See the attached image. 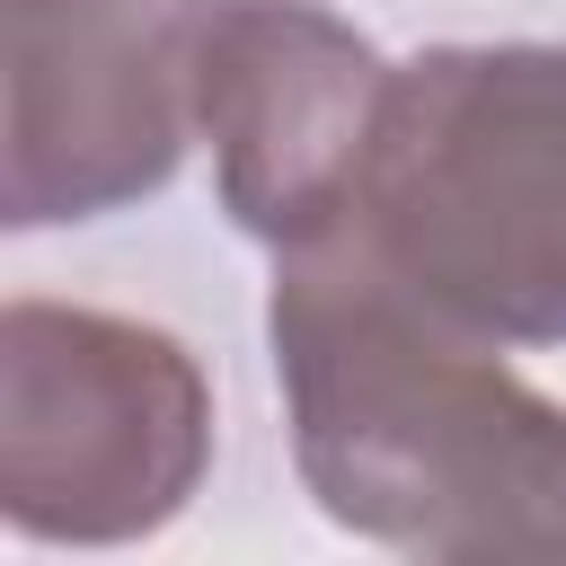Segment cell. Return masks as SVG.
Instances as JSON below:
<instances>
[{
    "label": "cell",
    "instance_id": "1",
    "mask_svg": "<svg viewBox=\"0 0 566 566\" xmlns=\"http://www.w3.org/2000/svg\"><path fill=\"white\" fill-rule=\"evenodd\" d=\"M265 336L327 522L416 557H566V407L442 318L354 212L274 248Z\"/></svg>",
    "mask_w": 566,
    "mask_h": 566
},
{
    "label": "cell",
    "instance_id": "2",
    "mask_svg": "<svg viewBox=\"0 0 566 566\" xmlns=\"http://www.w3.org/2000/svg\"><path fill=\"white\" fill-rule=\"evenodd\" d=\"M354 230L442 318L495 345H566V44L398 62Z\"/></svg>",
    "mask_w": 566,
    "mask_h": 566
},
{
    "label": "cell",
    "instance_id": "3",
    "mask_svg": "<svg viewBox=\"0 0 566 566\" xmlns=\"http://www.w3.org/2000/svg\"><path fill=\"white\" fill-rule=\"evenodd\" d=\"M212 469L203 363L115 310H0V513L44 548H124L168 531Z\"/></svg>",
    "mask_w": 566,
    "mask_h": 566
},
{
    "label": "cell",
    "instance_id": "4",
    "mask_svg": "<svg viewBox=\"0 0 566 566\" xmlns=\"http://www.w3.org/2000/svg\"><path fill=\"white\" fill-rule=\"evenodd\" d=\"M230 0H9L0 221L62 230L150 203L203 142V44Z\"/></svg>",
    "mask_w": 566,
    "mask_h": 566
},
{
    "label": "cell",
    "instance_id": "5",
    "mask_svg": "<svg viewBox=\"0 0 566 566\" xmlns=\"http://www.w3.org/2000/svg\"><path fill=\"white\" fill-rule=\"evenodd\" d=\"M389 62L380 44L318 0H230L203 44V142L221 212L301 248L354 212L371 133H380Z\"/></svg>",
    "mask_w": 566,
    "mask_h": 566
}]
</instances>
